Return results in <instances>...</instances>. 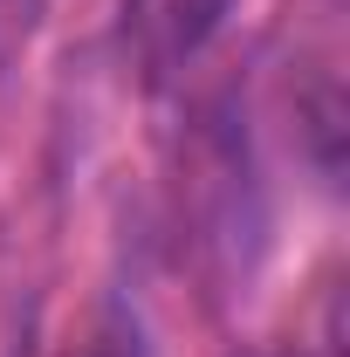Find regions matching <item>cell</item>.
<instances>
[{"label":"cell","instance_id":"cell-1","mask_svg":"<svg viewBox=\"0 0 350 357\" xmlns=\"http://www.w3.org/2000/svg\"><path fill=\"white\" fill-rule=\"evenodd\" d=\"M234 0H124V28L144 69H178L192 48L227 21Z\"/></svg>","mask_w":350,"mask_h":357},{"label":"cell","instance_id":"cell-2","mask_svg":"<svg viewBox=\"0 0 350 357\" xmlns=\"http://www.w3.org/2000/svg\"><path fill=\"white\" fill-rule=\"evenodd\" d=\"M28 35H35V0H0V69L28 48Z\"/></svg>","mask_w":350,"mask_h":357},{"label":"cell","instance_id":"cell-3","mask_svg":"<svg viewBox=\"0 0 350 357\" xmlns=\"http://www.w3.org/2000/svg\"><path fill=\"white\" fill-rule=\"evenodd\" d=\"M89 357H151V351H144V330H137L131 316H110V323L96 330Z\"/></svg>","mask_w":350,"mask_h":357}]
</instances>
